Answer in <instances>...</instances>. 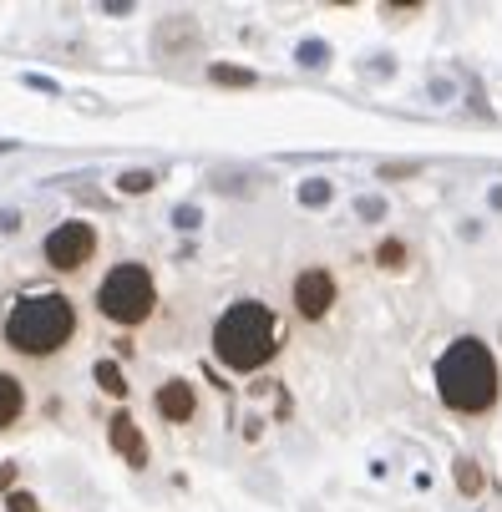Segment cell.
I'll list each match as a JSON object with an SVG mask.
<instances>
[{"instance_id": "6da1fadb", "label": "cell", "mask_w": 502, "mask_h": 512, "mask_svg": "<svg viewBox=\"0 0 502 512\" xmlns=\"http://www.w3.org/2000/svg\"><path fill=\"white\" fill-rule=\"evenodd\" d=\"M77 325H82V310L66 289H26V295L11 300L0 335L26 360H51L77 340Z\"/></svg>"}, {"instance_id": "7a4b0ae2", "label": "cell", "mask_w": 502, "mask_h": 512, "mask_svg": "<svg viewBox=\"0 0 502 512\" xmlns=\"http://www.w3.org/2000/svg\"><path fill=\"white\" fill-rule=\"evenodd\" d=\"M497 391H502V376H497V355L487 350V340H452L437 360V396L462 411V416H482L497 406Z\"/></svg>"}, {"instance_id": "3957f363", "label": "cell", "mask_w": 502, "mask_h": 512, "mask_svg": "<svg viewBox=\"0 0 502 512\" xmlns=\"http://www.w3.org/2000/svg\"><path fill=\"white\" fill-rule=\"evenodd\" d=\"M279 325L274 315L259 305V300H234L219 325H213V355H219V365H229V371H259V365H269L279 355Z\"/></svg>"}, {"instance_id": "277c9868", "label": "cell", "mask_w": 502, "mask_h": 512, "mask_svg": "<svg viewBox=\"0 0 502 512\" xmlns=\"http://www.w3.org/2000/svg\"><path fill=\"white\" fill-rule=\"evenodd\" d=\"M97 310H102V320H112V325H122V330L142 325V320L158 310V284H153V274L142 269V264H117V269H107V279H102V289H97Z\"/></svg>"}, {"instance_id": "5b68a950", "label": "cell", "mask_w": 502, "mask_h": 512, "mask_svg": "<svg viewBox=\"0 0 502 512\" xmlns=\"http://www.w3.org/2000/svg\"><path fill=\"white\" fill-rule=\"evenodd\" d=\"M41 259H46L51 274H82L97 259V229L87 224V218H66V224H56L46 234Z\"/></svg>"}, {"instance_id": "8992f818", "label": "cell", "mask_w": 502, "mask_h": 512, "mask_svg": "<svg viewBox=\"0 0 502 512\" xmlns=\"http://www.w3.org/2000/svg\"><path fill=\"white\" fill-rule=\"evenodd\" d=\"M290 300H295L300 320H325V315L335 310V274H330V269H305V274H295Z\"/></svg>"}, {"instance_id": "52a82bcc", "label": "cell", "mask_w": 502, "mask_h": 512, "mask_svg": "<svg viewBox=\"0 0 502 512\" xmlns=\"http://www.w3.org/2000/svg\"><path fill=\"white\" fill-rule=\"evenodd\" d=\"M153 406H158L163 421L183 426V421H193V411H198V391H193V381H163L158 396H153Z\"/></svg>"}, {"instance_id": "ba28073f", "label": "cell", "mask_w": 502, "mask_h": 512, "mask_svg": "<svg viewBox=\"0 0 502 512\" xmlns=\"http://www.w3.org/2000/svg\"><path fill=\"white\" fill-rule=\"evenodd\" d=\"M107 436H112V447L127 457V467H148V442H142V431H137V421H132L127 411H117V416H112Z\"/></svg>"}, {"instance_id": "9c48e42d", "label": "cell", "mask_w": 502, "mask_h": 512, "mask_svg": "<svg viewBox=\"0 0 502 512\" xmlns=\"http://www.w3.org/2000/svg\"><path fill=\"white\" fill-rule=\"evenodd\" d=\"M21 416H26V386L11 371H0V431L16 426Z\"/></svg>"}, {"instance_id": "30bf717a", "label": "cell", "mask_w": 502, "mask_h": 512, "mask_svg": "<svg viewBox=\"0 0 502 512\" xmlns=\"http://www.w3.org/2000/svg\"><path fill=\"white\" fill-rule=\"evenodd\" d=\"M97 386L107 391V396H127V376H122V365L117 360H97Z\"/></svg>"}, {"instance_id": "8fae6325", "label": "cell", "mask_w": 502, "mask_h": 512, "mask_svg": "<svg viewBox=\"0 0 502 512\" xmlns=\"http://www.w3.org/2000/svg\"><path fill=\"white\" fill-rule=\"evenodd\" d=\"M208 77L219 82V87H254V71L249 66H213Z\"/></svg>"}, {"instance_id": "7c38bea8", "label": "cell", "mask_w": 502, "mask_h": 512, "mask_svg": "<svg viewBox=\"0 0 502 512\" xmlns=\"http://www.w3.org/2000/svg\"><path fill=\"white\" fill-rule=\"evenodd\" d=\"M117 188H122V193H148V188H153V173L132 168V173H122V178H117Z\"/></svg>"}, {"instance_id": "4fadbf2b", "label": "cell", "mask_w": 502, "mask_h": 512, "mask_svg": "<svg viewBox=\"0 0 502 512\" xmlns=\"http://www.w3.org/2000/svg\"><path fill=\"white\" fill-rule=\"evenodd\" d=\"M325 198H330V183H325V178H310V183L300 188V203H310V208L325 203Z\"/></svg>"}, {"instance_id": "5bb4252c", "label": "cell", "mask_w": 502, "mask_h": 512, "mask_svg": "<svg viewBox=\"0 0 502 512\" xmlns=\"http://www.w3.org/2000/svg\"><path fill=\"white\" fill-rule=\"evenodd\" d=\"M6 512H41V502H36L31 492H21V487H16V492L6 497Z\"/></svg>"}, {"instance_id": "9a60e30c", "label": "cell", "mask_w": 502, "mask_h": 512, "mask_svg": "<svg viewBox=\"0 0 502 512\" xmlns=\"http://www.w3.org/2000/svg\"><path fill=\"white\" fill-rule=\"evenodd\" d=\"M16 487V462H0V492Z\"/></svg>"}, {"instance_id": "2e32d148", "label": "cell", "mask_w": 502, "mask_h": 512, "mask_svg": "<svg viewBox=\"0 0 502 512\" xmlns=\"http://www.w3.org/2000/svg\"><path fill=\"white\" fill-rule=\"evenodd\" d=\"M173 218H178V229H198V208H178Z\"/></svg>"}, {"instance_id": "e0dca14e", "label": "cell", "mask_w": 502, "mask_h": 512, "mask_svg": "<svg viewBox=\"0 0 502 512\" xmlns=\"http://www.w3.org/2000/svg\"><path fill=\"white\" fill-rule=\"evenodd\" d=\"M381 264L396 269V264H401V244H381Z\"/></svg>"}, {"instance_id": "ac0fdd59", "label": "cell", "mask_w": 502, "mask_h": 512, "mask_svg": "<svg viewBox=\"0 0 502 512\" xmlns=\"http://www.w3.org/2000/svg\"><path fill=\"white\" fill-rule=\"evenodd\" d=\"M16 224H21V218H16V213H0V234H11Z\"/></svg>"}]
</instances>
